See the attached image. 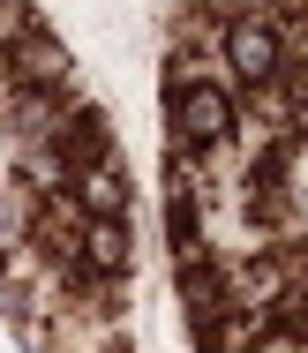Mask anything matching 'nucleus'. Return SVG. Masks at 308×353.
Segmentation results:
<instances>
[{
	"label": "nucleus",
	"instance_id": "1",
	"mask_svg": "<svg viewBox=\"0 0 308 353\" xmlns=\"http://www.w3.org/2000/svg\"><path fill=\"white\" fill-rule=\"evenodd\" d=\"M226 61H233V75H248V83L278 75V30H271V23H233L226 30Z\"/></svg>",
	"mask_w": 308,
	"mask_h": 353
},
{
	"label": "nucleus",
	"instance_id": "2",
	"mask_svg": "<svg viewBox=\"0 0 308 353\" xmlns=\"http://www.w3.org/2000/svg\"><path fill=\"white\" fill-rule=\"evenodd\" d=\"M226 128H233V98L218 83H196V90L181 98V136L188 143H218Z\"/></svg>",
	"mask_w": 308,
	"mask_h": 353
},
{
	"label": "nucleus",
	"instance_id": "3",
	"mask_svg": "<svg viewBox=\"0 0 308 353\" xmlns=\"http://www.w3.org/2000/svg\"><path fill=\"white\" fill-rule=\"evenodd\" d=\"M128 256H136V248H128V225H121V218H90V225H83V263H90V271L121 279Z\"/></svg>",
	"mask_w": 308,
	"mask_h": 353
},
{
	"label": "nucleus",
	"instance_id": "4",
	"mask_svg": "<svg viewBox=\"0 0 308 353\" xmlns=\"http://www.w3.org/2000/svg\"><path fill=\"white\" fill-rule=\"evenodd\" d=\"M83 203H90L98 218H121V211H128V181H121V165H90V173H83Z\"/></svg>",
	"mask_w": 308,
	"mask_h": 353
}]
</instances>
